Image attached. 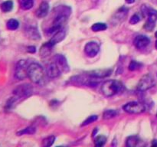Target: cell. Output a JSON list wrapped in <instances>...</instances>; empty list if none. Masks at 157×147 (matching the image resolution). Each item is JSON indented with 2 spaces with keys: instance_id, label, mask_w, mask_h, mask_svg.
Wrapping results in <instances>:
<instances>
[{
  "instance_id": "27",
  "label": "cell",
  "mask_w": 157,
  "mask_h": 147,
  "mask_svg": "<svg viewBox=\"0 0 157 147\" xmlns=\"http://www.w3.org/2000/svg\"><path fill=\"white\" fill-rule=\"evenodd\" d=\"M141 66H142V64L136 61H131V62L130 63V65H129V70H131V71H134V70L140 68Z\"/></svg>"
},
{
  "instance_id": "11",
  "label": "cell",
  "mask_w": 157,
  "mask_h": 147,
  "mask_svg": "<svg viewBox=\"0 0 157 147\" xmlns=\"http://www.w3.org/2000/svg\"><path fill=\"white\" fill-rule=\"evenodd\" d=\"M61 70L55 61H52L47 67V74L51 78H56L61 74Z\"/></svg>"
},
{
  "instance_id": "32",
  "label": "cell",
  "mask_w": 157,
  "mask_h": 147,
  "mask_svg": "<svg viewBox=\"0 0 157 147\" xmlns=\"http://www.w3.org/2000/svg\"><path fill=\"white\" fill-rule=\"evenodd\" d=\"M152 145H153V146H156V145H157V140L153 141V143L152 144Z\"/></svg>"
},
{
  "instance_id": "1",
  "label": "cell",
  "mask_w": 157,
  "mask_h": 147,
  "mask_svg": "<svg viewBox=\"0 0 157 147\" xmlns=\"http://www.w3.org/2000/svg\"><path fill=\"white\" fill-rule=\"evenodd\" d=\"M32 92L33 89L30 84H25L17 87L13 91V96L8 100L6 105V109L8 110L12 109L18 101L32 95Z\"/></svg>"
},
{
  "instance_id": "28",
  "label": "cell",
  "mask_w": 157,
  "mask_h": 147,
  "mask_svg": "<svg viewBox=\"0 0 157 147\" xmlns=\"http://www.w3.org/2000/svg\"><path fill=\"white\" fill-rule=\"evenodd\" d=\"M98 119V116H97V115H93V116H90L88 118H87V119H85V120L82 123V126H87L89 125V124L92 123H94V121H96L97 119Z\"/></svg>"
},
{
  "instance_id": "12",
  "label": "cell",
  "mask_w": 157,
  "mask_h": 147,
  "mask_svg": "<svg viewBox=\"0 0 157 147\" xmlns=\"http://www.w3.org/2000/svg\"><path fill=\"white\" fill-rule=\"evenodd\" d=\"M54 61H55L58 67L61 69V72H67L69 71V66L67 64V60L62 55H56L54 58Z\"/></svg>"
},
{
  "instance_id": "26",
  "label": "cell",
  "mask_w": 157,
  "mask_h": 147,
  "mask_svg": "<svg viewBox=\"0 0 157 147\" xmlns=\"http://www.w3.org/2000/svg\"><path fill=\"white\" fill-rule=\"evenodd\" d=\"M35 133V129L34 127H27V128L24 129L22 130H20L19 132L17 133V135L18 136H21V135L25 134H34Z\"/></svg>"
},
{
  "instance_id": "17",
  "label": "cell",
  "mask_w": 157,
  "mask_h": 147,
  "mask_svg": "<svg viewBox=\"0 0 157 147\" xmlns=\"http://www.w3.org/2000/svg\"><path fill=\"white\" fill-rule=\"evenodd\" d=\"M140 139L136 136H129L127 139L126 145L129 147H136L140 143Z\"/></svg>"
},
{
  "instance_id": "15",
  "label": "cell",
  "mask_w": 157,
  "mask_h": 147,
  "mask_svg": "<svg viewBox=\"0 0 157 147\" xmlns=\"http://www.w3.org/2000/svg\"><path fill=\"white\" fill-rule=\"evenodd\" d=\"M111 72L112 70H109V69H107V70H95L90 72H87V74L90 77H93L101 79V78L106 77L110 75Z\"/></svg>"
},
{
  "instance_id": "19",
  "label": "cell",
  "mask_w": 157,
  "mask_h": 147,
  "mask_svg": "<svg viewBox=\"0 0 157 147\" xmlns=\"http://www.w3.org/2000/svg\"><path fill=\"white\" fill-rule=\"evenodd\" d=\"M13 9V2L11 0L4 2L1 5V9L3 12H9Z\"/></svg>"
},
{
  "instance_id": "30",
  "label": "cell",
  "mask_w": 157,
  "mask_h": 147,
  "mask_svg": "<svg viewBox=\"0 0 157 147\" xmlns=\"http://www.w3.org/2000/svg\"><path fill=\"white\" fill-rule=\"evenodd\" d=\"M28 51L30 52V53H34V52H35V47L33 46L29 47H28Z\"/></svg>"
},
{
  "instance_id": "9",
  "label": "cell",
  "mask_w": 157,
  "mask_h": 147,
  "mask_svg": "<svg viewBox=\"0 0 157 147\" xmlns=\"http://www.w3.org/2000/svg\"><path fill=\"white\" fill-rule=\"evenodd\" d=\"M100 51V45L95 41H90L87 43L84 47V52L90 58L96 56Z\"/></svg>"
},
{
  "instance_id": "4",
  "label": "cell",
  "mask_w": 157,
  "mask_h": 147,
  "mask_svg": "<svg viewBox=\"0 0 157 147\" xmlns=\"http://www.w3.org/2000/svg\"><path fill=\"white\" fill-rule=\"evenodd\" d=\"M124 88L122 83L117 80H108L106 81L101 86V91L103 94L107 97H110L119 93Z\"/></svg>"
},
{
  "instance_id": "2",
  "label": "cell",
  "mask_w": 157,
  "mask_h": 147,
  "mask_svg": "<svg viewBox=\"0 0 157 147\" xmlns=\"http://www.w3.org/2000/svg\"><path fill=\"white\" fill-rule=\"evenodd\" d=\"M67 9H68L67 7H63V6H61V11L58 12V13L55 16V18H53L52 24H51V26L47 30V32L48 35L55 33V32H56L57 31H58L59 29L62 28L63 25H64V23L67 21V18H68L69 13H67Z\"/></svg>"
},
{
  "instance_id": "13",
  "label": "cell",
  "mask_w": 157,
  "mask_h": 147,
  "mask_svg": "<svg viewBox=\"0 0 157 147\" xmlns=\"http://www.w3.org/2000/svg\"><path fill=\"white\" fill-rule=\"evenodd\" d=\"M66 35V32L64 28H61L58 31H57L55 33V35L52 36V38H51L50 41H48L52 46H55V44H58L59 42H61V41L64 40V38H65Z\"/></svg>"
},
{
  "instance_id": "14",
  "label": "cell",
  "mask_w": 157,
  "mask_h": 147,
  "mask_svg": "<svg viewBox=\"0 0 157 147\" xmlns=\"http://www.w3.org/2000/svg\"><path fill=\"white\" fill-rule=\"evenodd\" d=\"M49 11V5L47 2H42L36 11V16L39 18L47 16Z\"/></svg>"
},
{
  "instance_id": "34",
  "label": "cell",
  "mask_w": 157,
  "mask_h": 147,
  "mask_svg": "<svg viewBox=\"0 0 157 147\" xmlns=\"http://www.w3.org/2000/svg\"><path fill=\"white\" fill-rule=\"evenodd\" d=\"M155 36H156V38H157V32H156V33H155Z\"/></svg>"
},
{
  "instance_id": "18",
  "label": "cell",
  "mask_w": 157,
  "mask_h": 147,
  "mask_svg": "<svg viewBox=\"0 0 157 147\" xmlns=\"http://www.w3.org/2000/svg\"><path fill=\"white\" fill-rule=\"evenodd\" d=\"M20 8L23 10H29L33 7L34 0H18Z\"/></svg>"
},
{
  "instance_id": "6",
  "label": "cell",
  "mask_w": 157,
  "mask_h": 147,
  "mask_svg": "<svg viewBox=\"0 0 157 147\" xmlns=\"http://www.w3.org/2000/svg\"><path fill=\"white\" fill-rule=\"evenodd\" d=\"M124 110L130 114H140L146 110V107L142 103L137 101H132L126 104L124 106Z\"/></svg>"
},
{
  "instance_id": "33",
  "label": "cell",
  "mask_w": 157,
  "mask_h": 147,
  "mask_svg": "<svg viewBox=\"0 0 157 147\" xmlns=\"http://www.w3.org/2000/svg\"><path fill=\"white\" fill-rule=\"evenodd\" d=\"M155 47H156V48L157 49V41H156V44H155Z\"/></svg>"
},
{
  "instance_id": "24",
  "label": "cell",
  "mask_w": 157,
  "mask_h": 147,
  "mask_svg": "<svg viewBox=\"0 0 157 147\" xmlns=\"http://www.w3.org/2000/svg\"><path fill=\"white\" fill-rule=\"evenodd\" d=\"M55 140V136H50L48 137L45 138L43 139L42 141V145L44 147H49L51 145H53L54 142Z\"/></svg>"
},
{
  "instance_id": "22",
  "label": "cell",
  "mask_w": 157,
  "mask_h": 147,
  "mask_svg": "<svg viewBox=\"0 0 157 147\" xmlns=\"http://www.w3.org/2000/svg\"><path fill=\"white\" fill-rule=\"evenodd\" d=\"M107 24L105 23H95L92 25L91 29L93 32H102V31H105L107 29Z\"/></svg>"
},
{
  "instance_id": "10",
  "label": "cell",
  "mask_w": 157,
  "mask_h": 147,
  "mask_svg": "<svg viewBox=\"0 0 157 147\" xmlns=\"http://www.w3.org/2000/svg\"><path fill=\"white\" fill-rule=\"evenodd\" d=\"M150 40L146 35H137L133 41L135 47L138 49H144L150 44Z\"/></svg>"
},
{
  "instance_id": "23",
  "label": "cell",
  "mask_w": 157,
  "mask_h": 147,
  "mask_svg": "<svg viewBox=\"0 0 157 147\" xmlns=\"http://www.w3.org/2000/svg\"><path fill=\"white\" fill-rule=\"evenodd\" d=\"M28 35L29 36V38H32V39H39L40 38V35L38 33V30L35 28H30L29 29L27 30Z\"/></svg>"
},
{
  "instance_id": "5",
  "label": "cell",
  "mask_w": 157,
  "mask_h": 147,
  "mask_svg": "<svg viewBox=\"0 0 157 147\" xmlns=\"http://www.w3.org/2000/svg\"><path fill=\"white\" fill-rule=\"evenodd\" d=\"M142 13L144 15H147V21L145 23L144 28L149 32H151L154 28L155 24L157 21V10L144 5L142 6Z\"/></svg>"
},
{
  "instance_id": "29",
  "label": "cell",
  "mask_w": 157,
  "mask_h": 147,
  "mask_svg": "<svg viewBox=\"0 0 157 147\" xmlns=\"http://www.w3.org/2000/svg\"><path fill=\"white\" fill-rule=\"evenodd\" d=\"M140 16L138 14H134V15H133V16L130 18V23L132 24H136V23L139 22L140 21Z\"/></svg>"
},
{
  "instance_id": "3",
  "label": "cell",
  "mask_w": 157,
  "mask_h": 147,
  "mask_svg": "<svg viewBox=\"0 0 157 147\" xmlns=\"http://www.w3.org/2000/svg\"><path fill=\"white\" fill-rule=\"evenodd\" d=\"M28 77L35 84H42L44 81V69L38 63H31L28 67Z\"/></svg>"
},
{
  "instance_id": "20",
  "label": "cell",
  "mask_w": 157,
  "mask_h": 147,
  "mask_svg": "<svg viewBox=\"0 0 157 147\" xmlns=\"http://www.w3.org/2000/svg\"><path fill=\"white\" fill-rule=\"evenodd\" d=\"M118 115V111L116 110H107L103 113V119H110Z\"/></svg>"
},
{
  "instance_id": "7",
  "label": "cell",
  "mask_w": 157,
  "mask_h": 147,
  "mask_svg": "<svg viewBox=\"0 0 157 147\" xmlns=\"http://www.w3.org/2000/svg\"><path fill=\"white\" fill-rule=\"evenodd\" d=\"M155 84L156 82H155L153 77L150 74H147L140 78L136 88L139 91H146V90L152 88L155 85Z\"/></svg>"
},
{
  "instance_id": "21",
  "label": "cell",
  "mask_w": 157,
  "mask_h": 147,
  "mask_svg": "<svg viewBox=\"0 0 157 147\" xmlns=\"http://www.w3.org/2000/svg\"><path fill=\"white\" fill-rule=\"evenodd\" d=\"M6 27H7V28L9 29V30H16V29L19 27V22H18L16 19L12 18V19H9V21H7V23H6Z\"/></svg>"
},
{
  "instance_id": "31",
  "label": "cell",
  "mask_w": 157,
  "mask_h": 147,
  "mask_svg": "<svg viewBox=\"0 0 157 147\" xmlns=\"http://www.w3.org/2000/svg\"><path fill=\"white\" fill-rule=\"evenodd\" d=\"M126 2H127V3H128V4H132V3L134 2L135 0H126Z\"/></svg>"
},
{
  "instance_id": "16",
  "label": "cell",
  "mask_w": 157,
  "mask_h": 147,
  "mask_svg": "<svg viewBox=\"0 0 157 147\" xmlns=\"http://www.w3.org/2000/svg\"><path fill=\"white\" fill-rule=\"evenodd\" d=\"M52 47H53V46L49 42L44 44L41 46V48H40V55L41 57H43V58L51 54V52H52Z\"/></svg>"
},
{
  "instance_id": "8",
  "label": "cell",
  "mask_w": 157,
  "mask_h": 147,
  "mask_svg": "<svg viewBox=\"0 0 157 147\" xmlns=\"http://www.w3.org/2000/svg\"><path fill=\"white\" fill-rule=\"evenodd\" d=\"M28 67H29V64H28L27 61H25V60L18 61L16 64V66H15V77L20 81L28 77Z\"/></svg>"
},
{
  "instance_id": "25",
  "label": "cell",
  "mask_w": 157,
  "mask_h": 147,
  "mask_svg": "<svg viewBox=\"0 0 157 147\" xmlns=\"http://www.w3.org/2000/svg\"><path fill=\"white\" fill-rule=\"evenodd\" d=\"M106 142H107V138L104 136H98V137L95 139L94 143L96 146L101 147L103 145H105Z\"/></svg>"
}]
</instances>
